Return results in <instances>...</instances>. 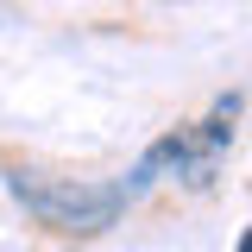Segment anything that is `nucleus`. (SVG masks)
<instances>
[{
    "instance_id": "nucleus-1",
    "label": "nucleus",
    "mask_w": 252,
    "mask_h": 252,
    "mask_svg": "<svg viewBox=\"0 0 252 252\" xmlns=\"http://www.w3.org/2000/svg\"><path fill=\"white\" fill-rule=\"evenodd\" d=\"M13 195L26 202L32 215L44 220V227H57V233H107L120 208L132 202V183H44V177H13Z\"/></svg>"
},
{
    "instance_id": "nucleus-2",
    "label": "nucleus",
    "mask_w": 252,
    "mask_h": 252,
    "mask_svg": "<svg viewBox=\"0 0 252 252\" xmlns=\"http://www.w3.org/2000/svg\"><path fill=\"white\" fill-rule=\"evenodd\" d=\"M240 252H252V227H246V240H240Z\"/></svg>"
}]
</instances>
